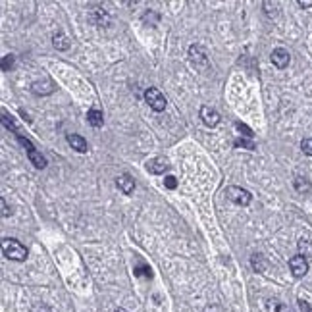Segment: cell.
I'll use <instances>...</instances> for the list:
<instances>
[{"instance_id": "6da1fadb", "label": "cell", "mask_w": 312, "mask_h": 312, "mask_svg": "<svg viewBox=\"0 0 312 312\" xmlns=\"http://www.w3.org/2000/svg\"><path fill=\"white\" fill-rule=\"evenodd\" d=\"M2 252H4L6 258L14 260V262H23L27 258V254H29L25 245H21L17 239H12V237L2 241Z\"/></svg>"}, {"instance_id": "7a4b0ae2", "label": "cell", "mask_w": 312, "mask_h": 312, "mask_svg": "<svg viewBox=\"0 0 312 312\" xmlns=\"http://www.w3.org/2000/svg\"><path fill=\"white\" fill-rule=\"evenodd\" d=\"M17 141H19V143H21V145L27 148V156H29V160H31V164H33L35 168H39V170L46 168V158H44V156L33 147V143H31L29 139L21 137V135L17 133Z\"/></svg>"}, {"instance_id": "3957f363", "label": "cell", "mask_w": 312, "mask_h": 312, "mask_svg": "<svg viewBox=\"0 0 312 312\" xmlns=\"http://www.w3.org/2000/svg\"><path fill=\"white\" fill-rule=\"evenodd\" d=\"M225 195H227V199L231 200V202L239 204V206H247V204H251L252 200V195L249 191L243 189V187H235V185L225 187Z\"/></svg>"}, {"instance_id": "277c9868", "label": "cell", "mask_w": 312, "mask_h": 312, "mask_svg": "<svg viewBox=\"0 0 312 312\" xmlns=\"http://www.w3.org/2000/svg\"><path fill=\"white\" fill-rule=\"evenodd\" d=\"M145 100H147V104L154 110V112H162L166 108V104H168L166 96L162 95L156 87H148L147 91H145Z\"/></svg>"}, {"instance_id": "5b68a950", "label": "cell", "mask_w": 312, "mask_h": 312, "mask_svg": "<svg viewBox=\"0 0 312 312\" xmlns=\"http://www.w3.org/2000/svg\"><path fill=\"white\" fill-rule=\"evenodd\" d=\"M89 21L96 27H108L112 23V17L110 14L102 8H91L89 10Z\"/></svg>"}, {"instance_id": "8992f818", "label": "cell", "mask_w": 312, "mask_h": 312, "mask_svg": "<svg viewBox=\"0 0 312 312\" xmlns=\"http://www.w3.org/2000/svg\"><path fill=\"white\" fill-rule=\"evenodd\" d=\"M189 58L199 69H206V66H208L206 50H204L200 44H193V46H189Z\"/></svg>"}, {"instance_id": "52a82bcc", "label": "cell", "mask_w": 312, "mask_h": 312, "mask_svg": "<svg viewBox=\"0 0 312 312\" xmlns=\"http://www.w3.org/2000/svg\"><path fill=\"white\" fill-rule=\"evenodd\" d=\"M289 270H291V274L295 277H303L306 276V272H308V260L301 256V254H297L293 258L289 260Z\"/></svg>"}, {"instance_id": "ba28073f", "label": "cell", "mask_w": 312, "mask_h": 312, "mask_svg": "<svg viewBox=\"0 0 312 312\" xmlns=\"http://www.w3.org/2000/svg\"><path fill=\"white\" fill-rule=\"evenodd\" d=\"M147 170L150 173H154V175H160V173L170 170V162L166 160L164 156H156V158H152V160L147 162Z\"/></svg>"}, {"instance_id": "9c48e42d", "label": "cell", "mask_w": 312, "mask_h": 312, "mask_svg": "<svg viewBox=\"0 0 312 312\" xmlns=\"http://www.w3.org/2000/svg\"><path fill=\"white\" fill-rule=\"evenodd\" d=\"M31 91L39 96L52 95V93H54V83H52L50 77H44V79H41V81H35L33 85H31Z\"/></svg>"}, {"instance_id": "30bf717a", "label": "cell", "mask_w": 312, "mask_h": 312, "mask_svg": "<svg viewBox=\"0 0 312 312\" xmlns=\"http://www.w3.org/2000/svg\"><path fill=\"white\" fill-rule=\"evenodd\" d=\"M272 64L279 69H285L289 66V62H291V56H289V52L285 48H276V50H272Z\"/></svg>"}, {"instance_id": "8fae6325", "label": "cell", "mask_w": 312, "mask_h": 312, "mask_svg": "<svg viewBox=\"0 0 312 312\" xmlns=\"http://www.w3.org/2000/svg\"><path fill=\"white\" fill-rule=\"evenodd\" d=\"M200 118H202L204 125H208V127H216L218 123H220V114L214 108H210V106H202L200 108Z\"/></svg>"}, {"instance_id": "7c38bea8", "label": "cell", "mask_w": 312, "mask_h": 312, "mask_svg": "<svg viewBox=\"0 0 312 312\" xmlns=\"http://www.w3.org/2000/svg\"><path fill=\"white\" fill-rule=\"evenodd\" d=\"M116 185H118V189L123 193V195H131L133 191H135V181H133V177L127 175V173H121L116 177Z\"/></svg>"}, {"instance_id": "4fadbf2b", "label": "cell", "mask_w": 312, "mask_h": 312, "mask_svg": "<svg viewBox=\"0 0 312 312\" xmlns=\"http://www.w3.org/2000/svg\"><path fill=\"white\" fill-rule=\"evenodd\" d=\"M66 141H68L71 148L73 150H77V152H87L89 150V145H87V141L81 135H75V133H68L66 135Z\"/></svg>"}, {"instance_id": "5bb4252c", "label": "cell", "mask_w": 312, "mask_h": 312, "mask_svg": "<svg viewBox=\"0 0 312 312\" xmlns=\"http://www.w3.org/2000/svg\"><path fill=\"white\" fill-rule=\"evenodd\" d=\"M87 121L93 125V127H102L104 123V116L100 110H96V108H91L89 112H87Z\"/></svg>"}, {"instance_id": "9a60e30c", "label": "cell", "mask_w": 312, "mask_h": 312, "mask_svg": "<svg viewBox=\"0 0 312 312\" xmlns=\"http://www.w3.org/2000/svg\"><path fill=\"white\" fill-rule=\"evenodd\" d=\"M52 44H54L58 50H68V48H69V39L62 33V31H58V33H54V37H52Z\"/></svg>"}, {"instance_id": "2e32d148", "label": "cell", "mask_w": 312, "mask_h": 312, "mask_svg": "<svg viewBox=\"0 0 312 312\" xmlns=\"http://www.w3.org/2000/svg\"><path fill=\"white\" fill-rule=\"evenodd\" d=\"M266 310L268 312H291V308H289L287 304L281 303V301H277V299H268Z\"/></svg>"}, {"instance_id": "e0dca14e", "label": "cell", "mask_w": 312, "mask_h": 312, "mask_svg": "<svg viewBox=\"0 0 312 312\" xmlns=\"http://www.w3.org/2000/svg\"><path fill=\"white\" fill-rule=\"evenodd\" d=\"M251 266L254 272H258V274H264L266 268H268V262L264 260V256H260V254H254L251 258Z\"/></svg>"}, {"instance_id": "ac0fdd59", "label": "cell", "mask_w": 312, "mask_h": 312, "mask_svg": "<svg viewBox=\"0 0 312 312\" xmlns=\"http://www.w3.org/2000/svg\"><path fill=\"white\" fill-rule=\"evenodd\" d=\"M299 254L308 258L312 256V241L310 239H299Z\"/></svg>"}, {"instance_id": "d6986e66", "label": "cell", "mask_w": 312, "mask_h": 312, "mask_svg": "<svg viewBox=\"0 0 312 312\" xmlns=\"http://www.w3.org/2000/svg\"><path fill=\"white\" fill-rule=\"evenodd\" d=\"M295 189L299 191V193H308L312 189V185L308 183V179H304V177H295Z\"/></svg>"}, {"instance_id": "ffe728a7", "label": "cell", "mask_w": 312, "mask_h": 312, "mask_svg": "<svg viewBox=\"0 0 312 312\" xmlns=\"http://www.w3.org/2000/svg\"><path fill=\"white\" fill-rule=\"evenodd\" d=\"M262 8H264V14L268 17H276L277 16V4L276 2H262Z\"/></svg>"}, {"instance_id": "44dd1931", "label": "cell", "mask_w": 312, "mask_h": 312, "mask_svg": "<svg viewBox=\"0 0 312 312\" xmlns=\"http://www.w3.org/2000/svg\"><path fill=\"white\" fill-rule=\"evenodd\" d=\"M143 21H145V23H150V25L154 27L156 23H158V21H160V16H158V14H156V12H152V10H148V12H145V14H143Z\"/></svg>"}, {"instance_id": "7402d4cb", "label": "cell", "mask_w": 312, "mask_h": 312, "mask_svg": "<svg viewBox=\"0 0 312 312\" xmlns=\"http://www.w3.org/2000/svg\"><path fill=\"white\" fill-rule=\"evenodd\" d=\"M235 147H243V148H249V150H254L256 145L252 143L251 139H235Z\"/></svg>"}, {"instance_id": "603a6c76", "label": "cell", "mask_w": 312, "mask_h": 312, "mask_svg": "<svg viewBox=\"0 0 312 312\" xmlns=\"http://www.w3.org/2000/svg\"><path fill=\"white\" fill-rule=\"evenodd\" d=\"M135 274H137V276H143V277L152 276V274H150V268H148L147 264H139L137 268H135Z\"/></svg>"}, {"instance_id": "cb8c5ba5", "label": "cell", "mask_w": 312, "mask_h": 312, "mask_svg": "<svg viewBox=\"0 0 312 312\" xmlns=\"http://www.w3.org/2000/svg\"><path fill=\"white\" fill-rule=\"evenodd\" d=\"M2 123H4V127H8V129H12L14 133H17V127H16V123L10 120L8 118V114L6 112H2Z\"/></svg>"}, {"instance_id": "d4e9b609", "label": "cell", "mask_w": 312, "mask_h": 312, "mask_svg": "<svg viewBox=\"0 0 312 312\" xmlns=\"http://www.w3.org/2000/svg\"><path fill=\"white\" fill-rule=\"evenodd\" d=\"M235 127H237V129H239V131H243V135H245V137L251 139L252 135H254L251 127H249V125H245V123H241V121H237V123H235Z\"/></svg>"}, {"instance_id": "484cf974", "label": "cell", "mask_w": 312, "mask_h": 312, "mask_svg": "<svg viewBox=\"0 0 312 312\" xmlns=\"http://www.w3.org/2000/svg\"><path fill=\"white\" fill-rule=\"evenodd\" d=\"M12 66H14V56H12V54L4 56V58H2V71H10Z\"/></svg>"}, {"instance_id": "4316f807", "label": "cell", "mask_w": 312, "mask_h": 312, "mask_svg": "<svg viewBox=\"0 0 312 312\" xmlns=\"http://www.w3.org/2000/svg\"><path fill=\"white\" fill-rule=\"evenodd\" d=\"M301 148H303V152L306 156H312V137L310 139H304L303 143H301Z\"/></svg>"}, {"instance_id": "83f0119b", "label": "cell", "mask_w": 312, "mask_h": 312, "mask_svg": "<svg viewBox=\"0 0 312 312\" xmlns=\"http://www.w3.org/2000/svg\"><path fill=\"white\" fill-rule=\"evenodd\" d=\"M164 185L168 187V189H175V187H177V179H175L173 175H168V177L164 179Z\"/></svg>"}, {"instance_id": "f1b7e54d", "label": "cell", "mask_w": 312, "mask_h": 312, "mask_svg": "<svg viewBox=\"0 0 312 312\" xmlns=\"http://www.w3.org/2000/svg\"><path fill=\"white\" fill-rule=\"evenodd\" d=\"M0 206H2V216L4 218H8L10 214H12V210L8 208V204H6V200L4 199H0Z\"/></svg>"}, {"instance_id": "f546056e", "label": "cell", "mask_w": 312, "mask_h": 312, "mask_svg": "<svg viewBox=\"0 0 312 312\" xmlns=\"http://www.w3.org/2000/svg\"><path fill=\"white\" fill-rule=\"evenodd\" d=\"M297 303H299V308H301V312H312L310 304L306 303V301H304V299H299V301H297Z\"/></svg>"}, {"instance_id": "4dcf8cb0", "label": "cell", "mask_w": 312, "mask_h": 312, "mask_svg": "<svg viewBox=\"0 0 312 312\" xmlns=\"http://www.w3.org/2000/svg\"><path fill=\"white\" fill-rule=\"evenodd\" d=\"M202 312H224V308L220 304H208V306H204Z\"/></svg>"}, {"instance_id": "1f68e13d", "label": "cell", "mask_w": 312, "mask_h": 312, "mask_svg": "<svg viewBox=\"0 0 312 312\" xmlns=\"http://www.w3.org/2000/svg\"><path fill=\"white\" fill-rule=\"evenodd\" d=\"M31 312H50V308L46 304H35L33 308H31Z\"/></svg>"}, {"instance_id": "d6a6232c", "label": "cell", "mask_w": 312, "mask_h": 312, "mask_svg": "<svg viewBox=\"0 0 312 312\" xmlns=\"http://www.w3.org/2000/svg\"><path fill=\"white\" fill-rule=\"evenodd\" d=\"M297 4H299L301 8H312V0H299Z\"/></svg>"}, {"instance_id": "836d02e7", "label": "cell", "mask_w": 312, "mask_h": 312, "mask_svg": "<svg viewBox=\"0 0 312 312\" xmlns=\"http://www.w3.org/2000/svg\"><path fill=\"white\" fill-rule=\"evenodd\" d=\"M114 312H127V310H125V308H116Z\"/></svg>"}]
</instances>
